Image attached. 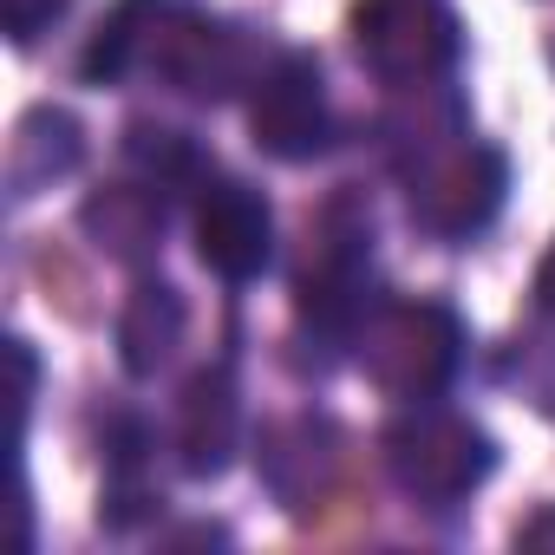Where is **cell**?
Instances as JSON below:
<instances>
[{
	"instance_id": "cell-1",
	"label": "cell",
	"mask_w": 555,
	"mask_h": 555,
	"mask_svg": "<svg viewBox=\"0 0 555 555\" xmlns=\"http://www.w3.org/2000/svg\"><path fill=\"white\" fill-rule=\"evenodd\" d=\"M379 444H386L392 483H399L405 496L431 503V509L464 503V496L496 470L490 431H477L470 418H457V412H444V405H425V399H418L412 412H399Z\"/></svg>"
},
{
	"instance_id": "cell-2",
	"label": "cell",
	"mask_w": 555,
	"mask_h": 555,
	"mask_svg": "<svg viewBox=\"0 0 555 555\" xmlns=\"http://www.w3.org/2000/svg\"><path fill=\"white\" fill-rule=\"evenodd\" d=\"M457 353H464V327L438 301H392L360 321V366L399 399L444 392V379L457 373Z\"/></svg>"
},
{
	"instance_id": "cell-3",
	"label": "cell",
	"mask_w": 555,
	"mask_h": 555,
	"mask_svg": "<svg viewBox=\"0 0 555 555\" xmlns=\"http://www.w3.org/2000/svg\"><path fill=\"white\" fill-rule=\"evenodd\" d=\"M248 131H255V151H268L274 164H308L327 151L334 112H327V86H321L314 53H282L261 73V86L248 99Z\"/></svg>"
},
{
	"instance_id": "cell-4",
	"label": "cell",
	"mask_w": 555,
	"mask_h": 555,
	"mask_svg": "<svg viewBox=\"0 0 555 555\" xmlns=\"http://www.w3.org/2000/svg\"><path fill=\"white\" fill-rule=\"evenodd\" d=\"M353 40L379 79H431L457 60V14L444 0H366Z\"/></svg>"
},
{
	"instance_id": "cell-5",
	"label": "cell",
	"mask_w": 555,
	"mask_h": 555,
	"mask_svg": "<svg viewBox=\"0 0 555 555\" xmlns=\"http://www.w3.org/2000/svg\"><path fill=\"white\" fill-rule=\"evenodd\" d=\"M503 190H509V170H503V151L490 144H464L451 157H438L418 190H412V216L438 235V242H470L496 209H503Z\"/></svg>"
},
{
	"instance_id": "cell-6",
	"label": "cell",
	"mask_w": 555,
	"mask_h": 555,
	"mask_svg": "<svg viewBox=\"0 0 555 555\" xmlns=\"http://www.w3.org/2000/svg\"><path fill=\"white\" fill-rule=\"evenodd\" d=\"M196 255L209 274H222V282H255V274L274 261V216L261 203V190L222 177L216 190H203L196 203Z\"/></svg>"
},
{
	"instance_id": "cell-7",
	"label": "cell",
	"mask_w": 555,
	"mask_h": 555,
	"mask_svg": "<svg viewBox=\"0 0 555 555\" xmlns=\"http://www.w3.org/2000/svg\"><path fill=\"white\" fill-rule=\"evenodd\" d=\"M177 444H183V470L190 477H222L235 444H242V399L229 366H209L190 379L183 392V418H177Z\"/></svg>"
},
{
	"instance_id": "cell-8",
	"label": "cell",
	"mask_w": 555,
	"mask_h": 555,
	"mask_svg": "<svg viewBox=\"0 0 555 555\" xmlns=\"http://www.w3.org/2000/svg\"><path fill=\"white\" fill-rule=\"evenodd\" d=\"M183 327H190V308L170 282H138L125 314H118V360L131 379H157L170 366V353L183 347Z\"/></svg>"
},
{
	"instance_id": "cell-9",
	"label": "cell",
	"mask_w": 555,
	"mask_h": 555,
	"mask_svg": "<svg viewBox=\"0 0 555 555\" xmlns=\"http://www.w3.org/2000/svg\"><path fill=\"white\" fill-rule=\"evenodd\" d=\"M79 151H86L79 118H73V112H60V105H34V112L21 118L14 144H8V190H14L21 203H27V196H40L53 177H66V170L79 164Z\"/></svg>"
},
{
	"instance_id": "cell-10",
	"label": "cell",
	"mask_w": 555,
	"mask_h": 555,
	"mask_svg": "<svg viewBox=\"0 0 555 555\" xmlns=\"http://www.w3.org/2000/svg\"><path fill=\"white\" fill-rule=\"evenodd\" d=\"M79 222H86V235H92L105 255L138 261V255H151V248L164 242V196L144 190V183H112L105 196H86Z\"/></svg>"
},
{
	"instance_id": "cell-11",
	"label": "cell",
	"mask_w": 555,
	"mask_h": 555,
	"mask_svg": "<svg viewBox=\"0 0 555 555\" xmlns=\"http://www.w3.org/2000/svg\"><path fill=\"white\" fill-rule=\"evenodd\" d=\"M164 8H170V0H118V8L99 21L86 60H79V79H86V86H118V79L144 60V47H151Z\"/></svg>"
},
{
	"instance_id": "cell-12",
	"label": "cell",
	"mask_w": 555,
	"mask_h": 555,
	"mask_svg": "<svg viewBox=\"0 0 555 555\" xmlns=\"http://www.w3.org/2000/svg\"><path fill=\"white\" fill-rule=\"evenodd\" d=\"M60 14H66V0H8V27H14L21 47H34Z\"/></svg>"
},
{
	"instance_id": "cell-13",
	"label": "cell",
	"mask_w": 555,
	"mask_h": 555,
	"mask_svg": "<svg viewBox=\"0 0 555 555\" xmlns=\"http://www.w3.org/2000/svg\"><path fill=\"white\" fill-rule=\"evenodd\" d=\"M535 301L555 314V248H548V255H542V268H535Z\"/></svg>"
}]
</instances>
